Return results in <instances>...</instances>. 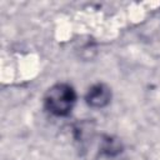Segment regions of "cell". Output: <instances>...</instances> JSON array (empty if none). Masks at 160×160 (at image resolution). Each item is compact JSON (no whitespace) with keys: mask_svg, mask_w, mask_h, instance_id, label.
I'll use <instances>...</instances> for the list:
<instances>
[{"mask_svg":"<svg viewBox=\"0 0 160 160\" xmlns=\"http://www.w3.org/2000/svg\"><path fill=\"white\" fill-rule=\"evenodd\" d=\"M121 149V144L112 139V138H108L106 140H104V145H102V151L106 152L108 155H115L119 152V150Z\"/></svg>","mask_w":160,"mask_h":160,"instance_id":"3","label":"cell"},{"mask_svg":"<svg viewBox=\"0 0 160 160\" xmlns=\"http://www.w3.org/2000/svg\"><path fill=\"white\" fill-rule=\"evenodd\" d=\"M85 100L86 104L94 109L105 108L111 100V89L104 82L94 84L89 88L85 95Z\"/></svg>","mask_w":160,"mask_h":160,"instance_id":"2","label":"cell"},{"mask_svg":"<svg viewBox=\"0 0 160 160\" xmlns=\"http://www.w3.org/2000/svg\"><path fill=\"white\" fill-rule=\"evenodd\" d=\"M76 102L75 89L66 82H58L48 89L44 96L45 109L55 116H66Z\"/></svg>","mask_w":160,"mask_h":160,"instance_id":"1","label":"cell"}]
</instances>
